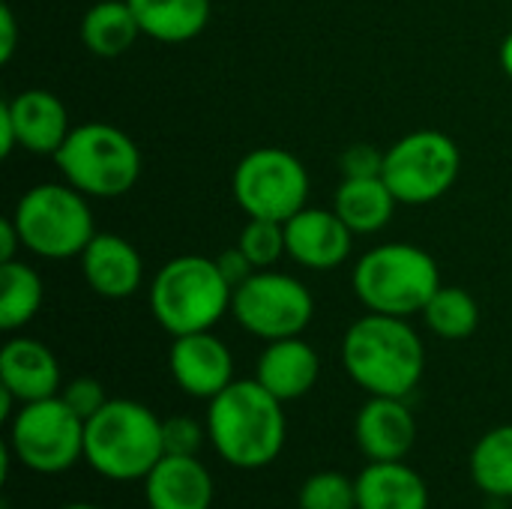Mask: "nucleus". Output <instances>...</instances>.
I'll return each instance as SVG.
<instances>
[{"label": "nucleus", "mask_w": 512, "mask_h": 509, "mask_svg": "<svg viewBox=\"0 0 512 509\" xmlns=\"http://www.w3.org/2000/svg\"><path fill=\"white\" fill-rule=\"evenodd\" d=\"M342 363L369 396L405 399L426 372V348L408 318L369 312L342 339Z\"/></svg>", "instance_id": "nucleus-1"}, {"label": "nucleus", "mask_w": 512, "mask_h": 509, "mask_svg": "<svg viewBox=\"0 0 512 509\" xmlns=\"http://www.w3.org/2000/svg\"><path fill=\"white\" fill-rule=\"evenodd\" d=\"M282 405L285 402H279L255 378L234 381L210 399L207 441L234 468H267L279 459L288 438Z\"/></svg>", "instance_id": "nucleus-2"}, {"label": "nucleus", "mask_w": 512, "mask_h": 509, "mask_svg": "<svg viewBox=\"0 0 512 509\" xmlns=\"http://www.w3.org/2000/svg\"><path fill=\"white\" fill-rule=\"evenodd\" d=\"M162 456V420L135 399H108L84 423V462L105 480H147Z\"/></svg>", "instance_id": "nucleus-3"}, {"label": "nucleus", "mask_w": 512, "mask_h": 509, "mask_svg": "<svg viewBox=\"0 0 512 509\" xmlns=\"http://www.w3.org/2000/svg\"><path fill=\"white\" fill-rule=\"evenodd\" d=\"M234 288L222 276L219 261L204 255H180L159 267L150 282V312L171 336L213 330L231 309Z\"/></svg>", "instance_id": "nucleus-4"}, {"label": "nucleus", "mask_w": 512, "mask_h": 509, "mask_svg": "<svg viewBox=\"0 0 512 509\" xmlns=\"http://www.w3.org/2000/svg\"><path fill=\"white\" fill-rule=\"evenodd\" d=\"M438 288L441 273L435 258L411 243L375 246L354 267V294L369 312L378 315H423Z\"/></svg>", "instance_id": "nucleus-5"}, {"label": "nucleus", "mask_w": 512, "mask_h": 509, "mask_svg": "<svg viewBox=\"0 0 512 509\" xmlns=\"http://www.w3.org/2000/svg\"><path fill=\"white\" fill-rule=\"evenodd\" d=\"M54 162L63 180L87 198H120L141 177V150L111 123L72 126Z\"/></svg>", "instance_id": "nucleus-6"}, {"label": "nucleus", "mask_w": 512, "mask_h": 509, "mask_svg": "<svg viewBox=\"0 0 512 509\" xmlns=\"http://www.w3.org/2000/svg\"><path fill=\"white\" fill-rule=\"evenodd\" d=\"M12 219L24 249L48 261L75 258L96 237L87 195L69 183H39L27 189L18 198Z\"/></svg>", "instance_id": "nucleus-7"}, {"label": "nucleus", "mask_w": 512, "mask_h": 509, "mask_svg": "<svg viewBox=\"0 0 512 509\" xmlns=\"http://www.w3.org/2000/svg\"><path fill=\"white\" fill-rule=\"evenodd\" d=\"M462 171V153L456 141L435 129H420L399 138L384 153V183L399 204H432L453 189Z\"/></svg>", "instance_id": "nucleus-8"}, {"label": "nucleus", "mask_w": 512, "mask_h": 509, "mask_svg": "<svg viewBox=\"0 0 512 509\" xmlns=\"http://www.w3.org/2000/svg\"><path fill=\"white\" fill-rule=\"evenodd\" d=\"M9 450L33 474H63L84 459V420L60 396L27 402L9 423Z\"/></svg>", "instance_id": "nucleus-9"}, {"label": "nucleus", "mask_w": 512, "mask_h": 509, "mask_svg": "<svg viewBox=\"0 0 512 509\" xmlns=\"http://www.w3.org/2000/svg\"><path fill=\"white\" fill-rule=\"evenodd\" d=\"M231 192L249 219L288 222L306 207L309 174L294 153L282 147H258L234 168Z\"/></svg>", "instance_id": "nucleus-10"}, {"label": "nucleus", "mask_w": 512, "mask_h": 509, "mask_svg": "<svg viewBox=\"0 0 512 509\" xmlns=\"http://www.w3.org/2000/svg\"><path fill=\"white\" fill-rule=\"evenodd\" d=\"M231 312L246 333L276 342L303 336L312 324L315 300L300 279L276 270H255L234 288Z\"/></svg>", "instance_id": "nucleus-11"}, {"label": "nucleus", "mask_w": 512, "mask_h": 509, "mask_svg": "<svg viewBox=\"0 0 512 509\" xmlns=\"http://www.w3.org/2000/svg\"><path fill=\"white\" fill-rule=\"evenodd\" d=\"M168 369L177 387L192 399H216L228 384H234V357L210 330L174 336Z\"/></svg>", "instance_id": "nucleus-12"}, {"label": "nucleus", "mask_w": 512, "mask_h": 509, "mask_svg": "<svg viewBox=\"0 0 512 509\" xmlns=\"http://www.w3.org/2000/svg\"><path fill=\"white\" fill-rule=\"evenodd\" d=\"M354 246V231L339 219L336 210L303 207L285 222L288 258L309 270H333L345 264Z\"/></svg>", "instance_id": "nucleus-13"}, {"label": "nucleus", "mask_w": 512, "mask_h": 509, "mask_svg": "<svg viewBox=\"0 0 512 509\" xmlns=\"http://www.w3.org/2000/svg\"><path fill=\"white\" fill-rule=\"evenodd\" d=\"M354 438L369 462H405L417 441V423L405 399L372 396L357 411Z\"/></svg>", "instance_id": "nucleus-14"}, {"label": "nucleus", "mask_w": 512, "mask_h": 509, "mask_svg": "<svg viewBox=\"0 0 512 509\" xmlns=\"http://www.w3.org/2000/svg\"><path fill=\"white\" fill-rule=\"evenodd\" d=\"M12 120L18 147L36 156H54L72 132L66 105L51 90H21L0 105Z\"/></svg>", "instance_id": "nucleus-15"}, {"label": "nucleus", "mask_w": 512, "mask_h": 509, "mask_svg": "<svg viewBox=\"0 0 512 509\" xmlns=\"http://www.w3.org/2000/svg\"><path fill=\"white\" fill-rule=\"evenodd\" d=\"M78 258H81L84 282L90 285L93 294L105 300H126L141 288L144 261L138 249L120 234L96 231V237L87 243V249Z\"/></svg>", "instance_id": "nucleus-16"}, {"label": "nucleus", "mask_w": 512, "mask_h": 509, "mask_svg": "<svg viewBox=\"0 0 512 509\" xmlns=\"http://www.w3.org/2000/svg\"><path fill=\"white\" fill-rule=\"evenodd\" d=\"M0 387L9 390L18 405L60 396V363L39 339H9L0 351Z\"/></svg>", "instance_id": "nucleus-17"}, {"label": "nucleus", "mask_w": 512, "mask_h": 509, "mask_svg": "<svg viewBox=\"0 0 512 509\" xmlns=\"http://www.w3.org/2000/svg\"><path fill=\"white\" fill-rule=\"evenodd\" d=\"M213 477L198 456H162L144 480L150 509H210Z\"/></svg>", "instance_id": "nucleus-18"}, {"label": "nucleus", "mask_w": 512, "mask_h": 509, "mask_svg": "<svg viewBox=\"0 0 512 509\" xmlns=\"http://www.w3.org/2000/svg\"><path fill=\"white\" fill-rule=\"evenodd\" d=\"M318 375H321L318 351L300 336L267 342L255 366V381L264 390H270L279 402L303 399L318 384Z\"/></svg>", "instance_id": "nucleus-19"}, {"label": "nucleus", "mask_w": 512, "mask_h": 509, "mask_svg": "<svg viewBox=\"0 0 512 509\" xmlns=\"http://www.w3.org/2000/svg\"><path fill=\"white\" fill-rule=\"evenodd\" d=\"M357 483V509H429L426 480L405 462H369Z\"/></svg>", "instance_id": "nucleus-20"}, {"label": "nucleus", "mask_w": 512, "mask_h": 509, "mask_svg": "<svg viewBox=\"0 0 512 509\" xmlns=\"http://www.w3.org/2000/svg\"><path fill=\"white\" fill-rule=\"evenodd\" d=\"M129 6L144 36L168 45L201 36L213 12L210 0H129Z\"/></svg>", "instance_id": "nucleus-21"}, {"label": "nucleus", "mask_w": 512, "mask_h": 509, "mask_svg": "<svg viewBox=\"0 0 512 509\" xmlns=\"http://www.w3.org/2000/svg\"><path fill=\"white\" fill-rule=\"evenodd\" d=\"M396 204L384 177H345L336 189L333 210L354 234H375L393 219Z\"/></svg>", "instance_id": "nucleus-22"}, {"label": "nucleus", "mask_w": 512, "mask_h": 509, "mask_svg": "<svg viewBox=\"0 0 512 509\" xmlns=\"http://www.w3.org/2000/svg\"><path fill=\"white\" fill-rule=\"evenodd\" d=\"M144 36L129 0H99L81 18V42L96 57H120Z\"/></svg>", "instance_id": "nucleus-23"}, {"label": "nucleus", "mask_w": 512, "mask_h": 509, "mask_svg": "<svg viewBox=\"0 0 512 509\" xmlns=\"http://www.w3.org/2000/svg\"><path fill=\"white\" fill-rule=\"evenodd\" d=\"M468 471L474 486L495 498V501H510L512 498V423L498 426L486 432L468 459Z\"/></svg>", "instance_id": "nucleus-24"}, {"label": "nucleus", "mask_w": 512, "mask_h": 509, "mask_svg": "<svg viewBox=\"0 0 512 509\" xmlns=\"http://www.w3.org/2000/svg\"><path fill=\"white\" fill-rule=\"evenodd\" d=\"M42 297L45 285L33 267L18 258L0 264V330L15 333L30 324L42 309Z\"/></svg>", "instance_id": "nucleus-25"}, {"label": "nucleus", "mask_w": 512, "mask_h": 509, "mask_svg": "<svg viewBox=\"0 0 512 509\" xmlns=\"http://www.w3.org/2000/svg\"><path fill=\"white\" fill-rule=\"evenodd\" d=\"M423 321L435 336L459 342V339L474 336V330L480 327V303L465 288H444L441 285L435 291V297L426 303Z\"/></svg>", "instance_id": "nucleus-26"}, {"label": "nucleus", "mask_w": 512, "mask_h": 509, "mask_svg": "<svg viewBox=\"0 0 512 509\" xmlns=\"http://www.w3.org/2000/svg\"><path fill=\"white\" fill-rule=\"evenodd\" d=\"M237 246H240V252L249 258V264L255 270H270L282 255H288V249H285V222L249 219L246 228L240 231Z\"/></svg>", "instance_id": "nucleus-27"}, {"label": "nucleus", "mask_w": 512, "mask_h": 509, "mask_svg": "<svg viewBox=\"0 0 512 509\" xmlns=\"http://www.w3.org/2000/svg\"><path fill=\"white\" fill-rule=\"evenodd\" d=\"M300 509H357V483L336 471L312 474L297 495Z\"/></svg>", "instance_id": "nucleus-28"}, {"label": "nucleus", "mask_w": 512, "mask_h": 509, "mask_svg": "<svg viewBox=\"0 0 512 509\" xmlns=\"http://www.w3.org/2000/svg\"><path fill=\"white\" fill-rule=\"evenodd\" d=\"M207 438V423L201 426L198 420L177 414L162 420V444H165V456H198L201 444Z\"/></svg>", "instance_id": "nucleus-29"}, {"label": "nucleus", "mask_w": 512, "mask_h": 509, "mask_svg": "<svg viewBox=\"0 0 512 509\" xmlns=\"http://www.w3.org/2000/svg\"><path fill=\"white\" fill-rule=\"evenodd\" d=\"M60 399L87 423L93 414H99L105 405H108V396H105V387L96 381V378H87V375H81V378H72L63 390H60Z\"/></svg>", "instance_id": "nucleus-30"}, {"label": "nucleus", "mask_w": 512, "mask_h": 509, "mask_svg": "<svg viewBox=\"0 0 512 509\" xmlns=\"http://www.w3.org/2000/svg\"><path fill=\"white\" fill-rule=\"evenodd\" d=\"M342 171L345 177H381L384 153L372 144H354L342 153Z\"/></svg>", "instance_id": "nucleus-31"}, {"label": "nucleus", "mask_w": 512, "mask_h": 509, "mask_svg": "<svg viewBox=\"0 0 512 509\" xmlns=\"http://www.w3.org/2000/svg\"><path fill=\"white\" fill-rule=\"evenodd\" d=\"M216 261H219V270H222V276L231 282V288H237L240 282H246V279L255 273V267H252V264H249V258L240 252V246H234V249L222 252Z\"/></svg>", "instance_id": "nucleus-32"}, {"label": "nucleus", "mask_w": 512, "mask_h": 509, "mask_svg": "<svg viewBox=\"0 0 512 509\" xmlns=\"http://www.w3.org/2000/svg\"><path fill=\"white\" fill-rule=\"evenodd\" d=\"M15 45H18V24H15L12 9L3 3L0 6V63H9L12 60Z\"/></svg>", "instance_id": "nucleus-33"}, {"label": "nucleus", "mask_w": 512, "mask_h": 509, "mask_svg": "<svg viewBox=\"0 0 512 509\" xmlns=\"http://www.w3.org/2000/svg\"><path fill=\"white\" fill-rule=\"evenodd\" d=\"M21 234H18V225L12 216L0 219V264L3 261H15V252L21 249Z\"/></svg>", "instance_id": "nucleus-34"}, {"label": "nucleus", "mask_w": 512, "mask_h": 509, "mask_svg": "<svg viewBox=\"0 0 512 509\" xmlns=\"http://www.w3.org/2000/svg\"><path fill=\"white\" fill-rule=\"evenodd\" d=\"M501 66H504V72L512 78V30L507 33V39L501 42Z\"/></svg>", "instance_id": "nucleus-35"}, {"label": "nucleus", "mask_w": 512, "mask_h": 509, "mask_svg": "<svg viewBox=\"0 0 512 509\" xmlns=\"http://www.w3.org/2000/svg\"><path fill=\"white\" fill-rule=\"evenodd\" d=\"M60 509H102V507H93V504H69V507H60Z\"/></svg>", "instance_id": "nucleus-36"}]
</instances>
